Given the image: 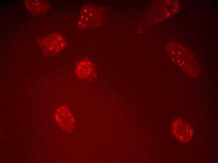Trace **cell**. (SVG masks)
<instances>
[{
    "label": "cell",
    "instance_id": "7",
    "mask_svg": "<svg viewBox=\"0 0 218 163\" xmlns=\"http://www.w3.org/2000/svg\"><path fill=\"white\" fill-rule=\"evenodd\" d=\"M26 8L34 15H40L45 13L50 8V3L45 0H26L24 1Z\"/></svg>",
    "mask_w": 218,
    "mask_h": 163
},
{
    "label": "cell",
    "instance_id": "2",
    "mask_svg": "<svg viewBox=\"0 0 218 163\" xmlns=\"http://www.w3.org/2000/svg\"><path fill=\"white\" fill-rule=\"evenodd\" d=\"M38 45L45 56H53L60 53L67 46L66 39L58 32L52 33L39 39Z\"/></svg>",
    "mask_w": 218,
    "mask_h": 163
},
{
    "label": "cell",
    "instance_id": "1",
    "mask_svg": "<svg viewBox=\"0 0 218 163\" xmlns=\"http://www.w3.org/2000/svg\"><path fill=\"white\" fill-rule=\"evenodd\" d=\"M181 48L176 47L169 50L172 59L189 77H197L200 74V69L197 62L188 50Z\"/></svg>",
    "mask_w": 218,
    "mask_h": 163
},
{
    "label": "cell",
    "instance_id": "5",
    "mask_svg": "<svg viewBox=\"0 0 218 163\" xmlns=\"http://www.w3.org/2000/svg\"><path fill=\"white\" fill-rule=\"evenodd\" d=\"M54 116L57 125L61 129L68 133L74 131L75 126V118L67 105H63L57 108Z\"/></svg>",
    "mask_w": 218,
    "mask_h": 163
},
{
    "label": "cell",
    "instance_id": "6",
    "mask_svg": "<svg viewBox=\"0 0 218 163\" xmlns=\"http://www.w3.org/2000/svg\"><path fill=\"white\" fill-rule=\"evenodd\" d=\"M75 71L76 77L81 80L93 81L97 76L95 64L87 58L78 61L75 66Z\"/></svg>",
    "mask_w": 218,
    "mask_h": 163
},
{
    "label": "cell",
    "instance_id": "3",
    "mask_svg": "<svg viewBox=\"0 0 218 163\" xmlns=\"http://www.w3.org/2000/svg\"><path fill=\"white\" fill-rule=\"evenodd\" d=\"M101 19V13L97 6L91 3H85L80 11L78 29L80 30L97 27L100 24Z\"/></svg>",
    "mask_w": 218,
    "mask_h": 163
},
{
    "label": "cell",
    "instance_id": "4",
    "mask_svg": "<svg viewBox=\"0 0 218 163\" xmlns=\"http://www.w3.org/2000/svg\"><path fill=\"white\" fill-rule=\"evenodd\" d=\"M171 130L174 137L183 143L189 142L194 134V130L191 124L179 117L175 118L172 121Z\"/></svg>",
    "mask_w": 218,
    "mask_h": 163
}]
</instances>
